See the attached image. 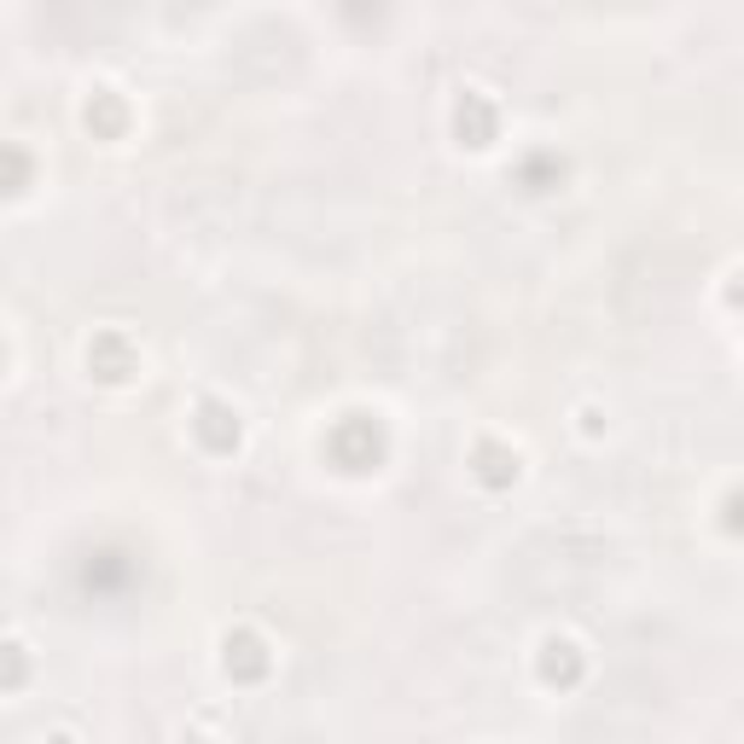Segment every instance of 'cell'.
Masks as SVG:
<instances>
[{
    "instance_id": "cell-3",
    "label": "cell",
    "mask_w": 744,
    "mask_h": 744,
    "mask_svg": "<svg viewBox=\"0 0 744 744\" xmlns=\"http://www.w3.org/2000/svg\"><path fill=\"white\" fill-rule=\"evenodd\" d=\"M541 652H547L541 657V675L552 680V687H576V680H582V657H576L570 639H547Z\"/></svg>"
},
{
    "instance_id": "cell-4",
    "label": "cell",
    "mask_w": 744,
    "mask_h": 744,
    "mask_svg": "<svg viewBox=\"0 0 744 744\" xmlns=\"http://www.w3.org/2000/svg\"><path fill=\"white\" fill-rule=\"evenodd\" d=\"M88 366L99 372V379H129V372H134V355H129V343H122V338H99L94 349H88Z\"/></svg>"
},
{
    "instance_id": "cell-6",
    "label": "cell",
    "mask_w": 744,
    "mask_h": 744,
    "mask_svg": "<svg viewBox=\"0 0 744 744\" xmlns=\"http://www.w3.org/2000/svg\"><path fill=\"white\" fill-rule=\"evenodd\" d=\"M478 478L494 483V489L512 483V478H518V453L501 448V442H478Z\"/></svg>"
},
{
    "instance_id": "cell-2",
    "label": "cell",
    "mask_w": 744,
    "mask_h": 744,
    "mask_svg": "<svg viewBox=\"0 0 744 744\" xmlns=\"http://www.w3.org/2000/svg\"><path fill=\"white\" fill-rule=\"evenodd\" d=\"M453 129H460L466 146H489V140H494V117H489V106H483L478 94L460 99V111H453Z\"/></svg>"
},
{
    "instance_id": "cell-1",
    "label": "cell",
    "mask_w": 744,
    "mask_h": 744,
    "mask_svg": "<svg viewBox=\"0 0 744 744\" xmlns=\"http://www.w3.org/2000/svg\"><path fill=\"white\" fill-rule=\"evenodd\" d=\"M198 437L210 442L216 453L239 448V413H233V407H221V402H204V407H198Z\"/></svg>"
},
{
    "instance_id": "cell-7",
    "label": "cell",
    "mask_w": 744,
    "mask_h": 744,
    "mask_svg": "<svg viewBox=\"0 0 744 744\" xmlns=\"http://www.w3.org/2000/svg\"><path fill=\"white\" fill-rule=\"evenodd\" d=\"M738 280H744V274H738ZM733 303H744V285H733Z\"/></svg>"
},
{
    "instance_id": "cell-5",
    "label": "cell",
    "mask_w": 744,
    "mask_h": 744,
    "mask_svg": "<svg viewBox=\"0 0 744 744\" xmlns=\"http://www.w3.org/2000/svg\"><path fill=\"white\" fill-rule=\"evenodd\" d=\"M227 669H233V675H244V680H256V675H267L262 639H256V634H227Z\"/></svg>"
}]
</instances>
